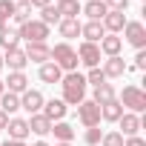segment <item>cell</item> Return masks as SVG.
<instances>
[{
  "mask_svg": "<svg viewBox=\"0 0 146 146\" xmlns=\"http://www.w3.org/2000/svg\"><path fill=\"white\" fill-rule=\"evenodd\" d=\"M60 86H63V103L78 106V103L86 100V86L89 83H86L83 75H78V72H66L63 80H60Z\"/></svg>",
  "mask_w": 146,
  "mask_h": 146,
  "instance_id": "cell-1",
  "label": "cell"
},
{
  "mask_svg": "<svg viewBox=\"0 0 146 146\" xmlns=\"http://www.w3.org/2000/svg\"><path fill=\"white\" fill-rule=\"evenodd\" d=\"M52 63H54L60 72H78V63H80V60H78V52L63 40V43H57V46L52 49Z\"/></svg>",
  "mask_w": 146,
  "mask_h": 146,
  "instance_id": "cell-2",
  "label": "cell"
},
{
  "mask_svg": "<svg viewBox=\"0 0 146 146\" xmlns=\"http://www.w3.org/2000/svg\"><path fill=\"white\" fill-rule=\"evenodd\" d=\"M17 37H23V40H29V43H46L49 26H43L40 20H26V23H20Z\"/></svg>",
  "mask_w": 146,
  "mask_h": 146,
  "instance_id": "cell-3",
  "label": "cell"
},
{
  "mask_svg": "<svg viewBox=\"0 0 146 146\" xmlns=\"http://www.w3.org/2000/svg\"><path fill=\"white\" fill-rule=\"evenodd\" d=\"M120 106H126L132 115L143 112V109H146V92H143L140 86H126L123 95H120Z\"/></svg>",
  "mask_w": 146,
  "mask_h": 146,
  "instance_id": "cell-4",
  "label": "cell"
},
{
  "mask_svg": "<svg viewBox=\"0 0 146 146\" xmlns=\"http://www.w3.org/2000/svg\"><path fill=\"white\" fill-rule=\"evenodd\" d=\"M123 37H126V43H132L135 49H143V46H146V29H143V23H140V20H126Z\"/></svg>",
  "mask_w": 146,
  "mask_h": 146,
  "instance_id": "cell-5",
  "label": "cell"
},
{
  "mask_svg": "<svg viewBox=\"0 0 146 146\" xmlns=\"http://www.w3.org/2000/svg\"><path fill=\"white\" fill-rule=\"evenodd\" d=\"M78 117H80V123L86 129L89 126H100V106L95 100H83V103H78Z\"/></svg>",
  "mask_w": 146,
  "mask_h": 146,
  "instance_id": "cell-6",
  "label": "cell"
},
{
  "mask_svg": "<svg viewBox=\"0 0 146 146\" xmlns=\"http://www.w3.org/2000/svg\"><path fill=\"white\" fill-rule=\"evenodd\" d=\"M78 60L83 63V66H89V69H98L100 66V49H98V43H80L78 46Z\"/></svg>",
  "mask_w": 146,
  "mask_h": 146,
  "instance_id": "cell-7",
  "label": "cell"
},
{
  "mask_svg": "<svg viewBox=\"0 0 146 146\" xmlns=\"http://www.w3.org/2000/svg\"><path fill=\"white\" fill-rule=\"evenodd\" d=\"M23 52H26V60H29V63H37V66H43V63L52 60V49H49L46 43H29Z\"/></svg>",
  "mask_w": 146,
  "mask_h": 146,
  "instance_id": "cell-8",
  "label": "cell"
},
{
  "mask_svg": "<svg viewBox=\"0 0 146 146\" xmlns=\"http://www.w3.org/2000/svg\"><path fill=\"white\" fill-rule=\"evenodd\" d=\"M43 95L37 92V89H26L23 95H20V109H26L29 115H37L40 109H43Z\"/></svg>",
  "mask_w": 146,
  "mask_h": 146,
  "instance_id": "cell-9",
  "label": "cell"
},
{
  "mask_svg": "<svg viewBox=\"0 0 146 146\" xmlns=\"http://www.w3.org/2000/svg\"><path fill=\"white\" fill-rule=\"evenodd\" d=\"M6 132H9V140H26L32 135L29 132V120H23V117H9Z\"/></svg>",
  "mask_w": 146,
  "mask_h": 146,
  "instance_id": "cell-10",
  "label": "cell"
},
{
  "mask_svg": "<svg viewBox=\"0 0 146 146\" xmlns=\"http://www.w3.org/2000/svg\"><path fill=\"white\" fill-rule=\"evenodd\" d=\"M26 63H29V60H26V52H23L20 46H17V49H9V52L3 54V66H9L12 72H23Z\"/></svg>",
  "mask_w": 146,
  "mask_h": 146,
  "instance_id": "cell-11",
  "label": "cell"
},
{
  "mask_svg": "<svg viewBox=\"0 0 146 146\" xmlns=\"http://www.w3.org/2000/svg\"><path fill=\"white\" fill-rule=\"evenodd\" d=\"M80 35L86 37V43H100L106 37V29H103L100 20H89L86 26H80Z\"/></svg>",
  "mask_w": 146,
  "mask_h": 146,
  "instance_id": "cell-12",
  "label": "cell"
},
{
  "mask_svg": "<svg viewBox=\"0 0 146 146\" xmlns=\"http://www.w3.org/2000/svg\"><path fill=\"white\" fill-rule=\"evenodd\" d=\"M57 15L63 17V20H78V15H80V0H57Z\"/></svg>",
  "mask_w": 146,
  "mask_h": 146,
  "instance_id": "cell-13",
  "label": "cell"
},
{
  "mask_svg": "<svg viewBox=\"0 0 146 146\" xmlns=\"http://www.w3.org/2000/svg\"><path fill=\"white\" fill-rule=\"evenodd\" d=\"M3 86H9L12 95H23L29 89V78L23 75V72H9V80H3Z\"/></svg>",
  "mask_w": 146,
  "mask_h": 146,
  "instance_id": "cell-14",
  "label": "cell"
},
{
  "mask_svg": "<svg viewBox=\"0 0 146 146\" xmlns=\"http://www.w3.org/2000/svg\"><path fill=\"white\" fill-rule=\"evenodd\" d=\"M29 132H35V135L46 137V135L52 132V120H49L43 112H37V115H32V117H29Z\"/></svg>",
  "mask_w": 146,
  "mask_h": 146,
  "instance_id": "cell-15",
  "label": "cell"
},
{
  "mask_svg": "<svg viewBox=\"0 0 146 146\" xmlns=\"http://www.w3.org/2000/svg\"><path fill=\"white\" fill-rule=\"evenodd\" d=\"M117 123H120V129H123L120 135H126V137H132V135H137V129L143 126V120H140L137 115H132V112H123Z\"/></svg>",
  "mask_w": 146,
  "mask_h": 146,
  "instance_id": "cell-16",
  "label": "cell"
},
{
  "mask_svg": "<svg viewBox=\"0 0 146 146\" xmlns=\"http://www.w3.org/2000/svg\"><path fill=\"white\" fill-rule=\"evenodd\" d=\"M100 23H103V29H106V32L117 35V32H123V26H126V17H123V12H106V17H103Z\"/></svg>",
  "mask_w": 146,
  "mask_h": 146,
  "instance_id": "cell-17",
  "label": "cell"
},
{
  "mask_svg": "<svg viewBox=\"0 0 146 146\" xmlns=\"http://www.w3.org/2000/svg\"><path fill=\"white\" fill-rule=\"evenodd\" d=\"M43 115H46L52 123H54V120H63V115H66V103L52 98V100H46V103H43Z\"/></svg>",
  "mask_w": 146,
  "mask_h": 146,
  "instance_id": "cell-18",
  "label": "cell"
},
{
  "mask_svg": "<svg viewBox=\"0 0 146 146\" xmlns=\"http://www.w3.org/2000/svg\"><path fill=\"white\" fill-rule=\"evenodd\" d=\"M103 75H106V80H109V78H123V75H126V63H123V57H120V54L106 60V66H103Z\"/></svg>",
  "mask_w": 146,
  "mask_h": 146,
  "instance_id": "cell-19",
  "label": "cell"
},
{
  "mask_svg": "<svg viewBox=\"0 0 146 146\" xmlns=\"http://www.w3.org/2000/svg\"><path fill=\"white\" fill-rule=\"evenodd\" d=\"M103 54H109V57H117L120 54V49H123V40L120 37H115V35H106L103 40H100V46H98Z\"/></svg>",
  "mask_w": 146,
  "mask_h": 146,
  "instance_id": "cell-20",
  "label": "cell"
},
{
  "mask_svg": "<svg viewBox=\"0 0 146 146\" xmlns=\"http://www.w3.org/2000/svg\"><path fill=\"white\" fill-rule=\"evenodd\" d=\"M120 115H123V106H120V100H112V103H103V106H100V120L117 123V120H120Z\"/></svg>",
  "mask_w": 146,
  "mask_h": 146,
  "instance_id": "cell-21",
  "label": "cell"
},
{
  "mask_svg": "<svg viewBox=\"0 0 146 146\" xmlns=\"http://www.w3.org/2000/svg\"><path fill=\"white\" fill-rule=\"evenodd\" d=\"M37 75H40V80H43V83H60V80H63V72H60L52 60L40 66V72H37Z\"/></svg>",
  "mask_w": 146,
  "mask_h": 146,
  "instance_id": "cell-22",
  "label": "cell"
},
{
  "mask_svg": "<svg viewBox=\"0 0 146 146\" xmlns=\"http://www.w3.org/2000/svg\"><path fill=\"white\" fill-rule=\"evenodd\" d=\"M98 106H103V103H112V100H117V95H115V89H112V83H100V86H95V98H92Z\"/></svg>",
  "mask_w": 146,
  "mask_h": 146,
  "instance_id": "cell-23",
  "label": "cell"
},
{
  "mask_svg": "<svg viewBox=\"0 0 146 146\" xmlns=\"http://www.w3.org/2000/svg\"><path fill=\"white\" fill-rule=\"evenodd\" d=\"M80 12H86V15H89V20H103L109 9H106V3H103V0H89V3H86Z\"/></svg>",
  "mask_w": 146,
  "mask_h": 146,
  "instance_id": "cell-24",
  "label": "cell"
},
{
  "mask_svg": "<svg viewBox=\"0 0 146 146\" xmlns=\"http://www.w3.org/2000/svg\"><path fill=\"white\" fill-rule=\"evenodd\" d=\"M80 20H60L57 23V32H60V37H66V40H72V37H78L80 35Z\"/></svg>",
  "mask_w": 146,
  "mask_h": 146,
  "instance_id": "cell-25",
  "label": "cell"
},
{
  "mask_svg": "<svg viewBox=\"0 0 146 146\" xmlns=\"http://www.w3.org/2000/svg\"><path fill=\"white\" fill-rule=\"evenodd\" d=\"M0 109H3L6 115H15L20 109V98L12 95V92H3V95H0Z\"/></svg>",
  "mask_w": 146,
  "mask_h": 146,
  "instance_id": "cell-26",
  "label": "cell"
},
{
  "mask_svg": "<svg viewBox=\"0 0 146 146\" xmlns=\"http://www.w3.org/2000/svg\"><path fill=\"white\" fill-rule=\"evenodd\" d=\"M52 132H54V137L60 140V143H72V137H75V129H72L69 123H52Z\"/></svg>",
  "mask_w": 146,
  "mask_h": 146,
  "instance_id": "cell-27",
  "label": "cell"
},
{
  "mask_svg": "<svg viewBox=\"0 0 146 146\" xmlns=\"http://www.w3.org/2000/svg\"><path fill=\"white\" fill-rule=\"evenodd\" d=\"M12 17H15V0H0V32L6 29Z\"/></svg>",
  "mask_w": 146,
  "mask_h": 146,
  "instance_id": "cell-28",
  "label": "cell"
},
{
  "mask_svg": "<svg viewBox=\"0 0 146 146\" xmlns=\"http://www.w3.org/2000/svg\"><path fill=\"white\" fill-rule=\"evenodd\" d=\"M29 17H32V3H29V0H17V3H15V20H17V26L26 23Z\"/></svg>",
  "mask_w": 146,
  "mask_h": 146,
  "instance_id": "cell-29",
  "label": "cell"
},
{
  "mask_svg": "<svg viewBox=\"0 0 146 146\" xmlns=\"http://www.w3.org/2000/svg\"><path fill=\"white\" fill-rule=\"evenodd\" d=\"M60 20H63V17L57 15V9H54V6L40 9V23H43V26H49V29H52V26H54V23H60Z\"/></svg>",
  "mask_w": 146,
  "mask_h": 146,
  "instance_id": "cell-30",
  "label": "cell"
},
{
  "mask_svg": "<svg viewBox=\"0 0 146 146\" xmlns=\"http://www.w3.org/2000/svg\"><path fill=\"white\" fill-rule=\"evenodd\" d=\"M17 43H20L17 32H12V29H3V32H0V46H3L6 52H9V49H17Z\"/></svg>",
  "mask_w": 146,
  "mask_h": 146,
  "instance_id": "cell-31",
  "label": "cell"
},
{
  "mask_svg": "<svg viewBox=\"0 0 146 146\" xmlns=\"http://www.w3.org/2000/svg\"><path fill=\"white\" fill-rule=\"evenodd\" d=\"M100 143H103V146H123V135H120V132H106V135L100 137Z\"/></svg>",
  "mask_w": 146,
  "mask_h": 146,
  "instance_id": "cell-32",
  "label": "cell"
},
{
  "mask_svg": "<svg viewBox=\"0 0 146 146\" xmlns=\"http://www.w3.org/2000/svg\"><path fill=\"white\" fill-rule=\"evenodd\" d=\"M86 83H92V86H100V83H106V75H103V69H89V75H86Z\"/></svg>",
  "mask_w": 146,
  "mask_h": 146,
  "instance_id": "cell-33",
  "label": "cell"
},
{
  "mask_svg": "<svg viewBox=\"0 0 146 146\" xmlns=\"http://www.w3.org/2000/svg\"><path fill=\"white\" fill-rule=\"evenodd\" d=\"M100 137H103V132H100L98 126H89V129H86V137H83V140H86L89 146H98V143H100Z\"/></svg>",
  "mask_w": 146,
  "mask_h": 146,
  "instance_id": "cell-34",
  "label": "cell"
},
{
  "mask_svg": "<svg viewBox=\"0 0 146 146\" xmlns=\"http://www.w3.org/2000/svg\"><path fill=\"white\" fill-rule=\"evenodd\" d=\"M109 12H126L129 9V0H103Z\"/></svg>",
  "mask_w": 146,
  "mask_h": 146,
  "instance_id": "cell-35",
  "label": "cell"
},
{
  "mask_svg": "<svg viewBox=\"0 0 146 146\" xmlns=\"http://www.w3.org/2000/svg\"><path fill=\"white\" fill-rule=\"evenodd\" d=\"M135 66H137V69H146V52H143V49H137V54H135Z\"/></svg>",
  "mask_w": 146,
  "mask_h": 146,
  "instance_id": "cell-36",
  "label": "cell"
},
{
  "mask_svg": "<svg viewBox=\"0 0 146 146\" xmlns=\"http://www.w3.org/2000/svg\"><path fill=\"white\" fill-rule=\"evenodd\" d=\"M123 146H146V140L143 137H137V135H132V137H126V143Z\"/></svg>",
  "mask_w": 146,
  "mask_h": 146,
  "instance_id": "cell-37",
  "label": "cell"
},
{
  "mask_svg": "<svg viewBox=\"0 0 146 146\" xmlns=\"http://www.w3.org/2000/svg\"><path fill=\"white\" fill-rule=\"evenodd\" d=\"M32 6H37V9H46V6H52V0H29Z\"/></svg>",
  "mask_w": 146,
  "mask_h": 146,
  "instance_id": "cell-38",
  "label": "cell"
},
{
  "mask_svg": "<svg viewBox=\"0 0 146 146\" xmlns=\"http://www.w3.org/2000/svg\"><path fill=\"white\" fill-rule=\"evenodd\" d=\"M6 123H9V115H6L3 109H0V129H6Z\"/></svg>",
  "mask_w": 146,
  "mask_h": 146,
  "instance_id": "cell-39",
  "label": "cell"
},
{
  "mask_svg": "<svg viewBox=\"0 0 146 146\" xmlns=\"http://www.w3.org/2000/svg\"><path fill=\"white\" fill-rule=\"evenodd\" d=\"M0 146H26L23 140H6V143H0Z\"/></svg>",
  "mask_w": 146,
  "mask_h": 146,
  "instance_id": "cell-40",
  "label": "cell"
},
{
  "mask_svg": "<svg viewBox=\"0 0 146 146\" xmlns=\"http://www.w3.org/2000/svg\"><path fill=\"white\" fill-rule=\"evenodd\" d=\"M35 146H49V143H46V140H37V143H35Z\"/></svg>",
  "mask_w": 146,
  "mask_h": 146,
  "instance_id": "cell-41",
  "label": "cell"
},
{
  "mask_svg": "<svg viewBox=\"0 0 146 146\" xmlns=\"http://www.w3.org/2000/svg\"><path fill=\"white\" fill-rule=\"evenodd\" d=\"M3 92H6V86H3V80H0V95H3Z\"/></svg>",
  "mask_w": 146,
  "mask_h": 146,
  "instance_id": "cell-42",
  "label": "cell"
},
{
  "mask_svg": "<svg viewBox=\"0 0 146 146\" xmlns=\"http://www.w3.org/2000/svg\"><path fill=\"white\" fill-rule=\"evenodd\" d=\"M54 146H72V143H54Z\"/></svg>",
  "mask_w": 146,
  "mask_h": 146,
  "instance_id": "cell-43",
  "label": "cell"
},
{
  "mask_svg": "<svg viewBox=\"0 0 146 146\" xmlns=\"http://www.w3.org/2000/svg\"><path fill=\"white\" fill-rule=\"evenodd\" d=\"M0 69H3V54H0Z\"/></svg>",
  "mask_w": 146,
  "mask_h": 146,
  "instance_id": "cell-44",
  "label": "cell"
}]
</instances>
